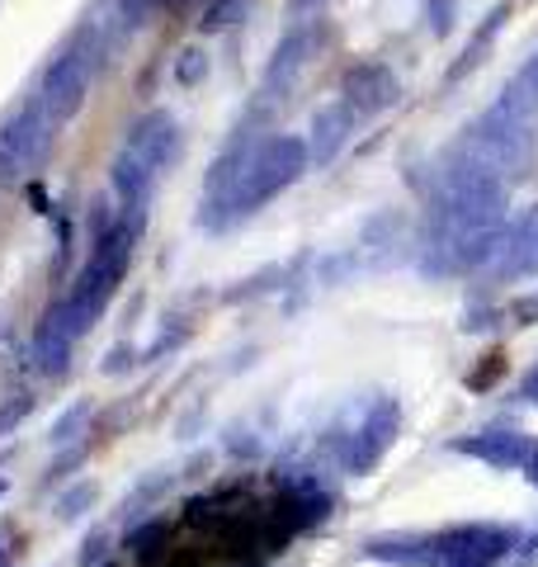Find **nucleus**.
I'll return each mask as SVG.
<instances>
[{
	"label": "nucleus",
	"instance_id": "f257e3e1",
	"mask_svg": "<svg viewBox=\"0 0 538 567\" xmlns=\"http://www.w3.org/2000/svg\"><path fill=\"white\" fill-rule=\"evenodd\" d=\"M133 241H137V227L114 223L110 233L95 241V256H90L81 279L71 284V293L48 312V322H58L66 336H81V331H90V322H100V312L110 308L114 289L123 284V275H128V265H133Z\"/></svg>",
	"mask_w": 538,
	"mask_h": 567
},
{
	"label": "nucleus",
	"instance_id": "f03ea898",
	"mask_svg": "<svg viewBox=\"0 0 538 567\" xmlns=\"http://www.w3.org/2000/svg\"><path fill=\"white\" fill-rule=\"evenodd\" d=\"M308 162H312V152H308V142H302V137H289V133L265 137L256 147V156H250L237 194L227 199V208L231 213H256L260 204H269L275 194L289 189L298 175L308 171Z\"/></svg>",
	"mask_w": 538,
	"mask_h": 567
},
{
	"label": "nucleus",
	"instance_id": "7ed1b4c3",
	"mask_svg": "<svg viewBox=\"0 0 538 567\" xmlns=\"http://www.w3.org/2000/svg\"><path fill=\"white\" fill-rule=\"evenodd\" d=\"M463 152L477 156L482 166H492L500 181H506V175L529 171V162H534V128H529L525 114H515L510 104L500 100L496 110H487V114H482L473 128H468V142H463Z\"/></svg>",
	"mask_w": 538,
	"mask_h": 567
},
{
	"label": "nucleus",
	"instance_id": "20e7f679",
	"mask_svg": "<svg viewBox=\"0 0 538 567\" xmlns=\"http://www.w3.org/2000/svg\"><path fill=\"white\" fill-rule=\"evenodd\" d=\"M90 81H95V58L81 48V43H71L62 48L58 58L48 62L43 71V81H39V100H43V110L66 123V118H76L85 110V100H90Z\"/></svg>",
	"mask_w": 538,
	"mask_h": 567
},
{
	"label": "nucleus",
	"instance_id": "39448f33",
	"mask_svg": "<svg viewBox=\"0 0 538 567\" xmlns=\"http://www.w3.org/2000/svg\"><path fill=\"white\" fill-rule=\"evenodd\" d=\"M52 142H58V118L43 110L39 95H33L24 110H14V118L0 128V152L20 171H39L52 156Z\"/></svg>",
	"mask_w": 538,
	"mask_h": 567
},
{
	"label": "nucleus",
	"instance_id": "423d86ee",
	"mask_svg": "<svg viewBox=\"0 0 538 567\" xmlns=\"http://www.w3.org/2000/svg\"><path fill=\"white\" fill-rule=\"evenodd\" d=\"M321 20H302V24H293L289 33L279 39V48H275V58H269V66H265V95L269 100H279V95H289L293 91V81H298V71L312 62V52L321 48Z\"/></svg>",
	"mask_w": 538,
	"mask_h": 567
},
{
	"label": "nucleus",
	"instance_id": "0eeeda50",
	"mask_svg": "<svg viewBox=\"0 0 538 567\" xmlns=\"http://www.w3.org/2000/svg\"><path fill=\"white\" fill-rule=\"evenodd\" d=\"M340 95H345V104L359 118H373V114H383L397 104L402 85L383 62H354L345 71V81H340Z\"/></svg>",
	"mask_w": 538,
	"mask_h": 567
},
{
	"label": "nucleus",
	"instance_id": "6e6552de",
	"mask_svg": "<svg viewBox=\"0 0 538 567\" xmlns=\"http://www.w3.org/2000/svg\"><path fill=\"white\" fill-rule=\"evenodd\" d=\"M123 147H128L133 156H142L152 171H166L179 156V123L170 114L152 110V114H142L128 128V142H123Z\"/></svg>",
	"mask_w": 538,
	"mask_h": 567
},
{
	"label": "nucleus",
	"instance_id": "1a4fd4ad",
	"mask_svg": "<svg viewBox=\"0 0 538 567\" xmlns=\"http://www.w3.org/2000/svg\"><path fill=\"white\" fill-rule=\"evenodd\" d=\"M354 110L345 100L340 104H327V110H317V118H312V137H308V152H312V162L317 166H327V162H335L340 156V147L350 142V133H354Z\"/></svg>",
	"mask_w": 538,
	"mask_h": 567
},
{
	"label": "nucleus",
	"instance_id": "9d476101",
	"mask_svg": "<svg viewBox=\"0 0 538 567\" xmlns=\"http://www.w3.org/2000/svg\"><path fill=\"white\" fill-rule=\"evenodd\" d=\"M454 450H458V454L487 458V464H496V468H525V458H529V450H534V440L515 435V431H492V435H477V440H458Z\"/></svg>",
	"mask_w": 538,
	"mask_h": 567
},
{
	"label": "nucleus",
	"instance_id": "9b49d317",
	"mask_svg": "<svg viewBox=\"0 0 538 567\" xmlns=\"http://www.w3.org/2000/svg\"><path fill=\"white\" fill-rule=\"evenodd\" d=\"M156 175H161V171H152L147 162H142V156H133L128 147H123V152L114 156L110 181H114V189H118L133 208H142V204H147V194H152V185H156Z\"/></svg>",
	"mask_w": 538,
	"mask_h": 567
},
{
	"label": "nucleus",
	"instance_id": "f8f14e48",
	"mask_svg": "<svg viewBox=\"0 0 538 567\" xmlns=\"http://www.w3.org/2000/svg\"><path fill=\"white\" fill-rule=\"evenodd\" d=\"M71 341H76V336H66L58 322H48V317H43L39 336H33V354H39L43 374H62L66 360H71Z\"/></svg>",
	"mask_w": 538,
	"mask_h": 567
},
{
	"label": "nucleus",
	"instance_id": "ddd939ff",
	"mask_svg": "<svg viewBox=\"0 0 538 567\" xmlns=\"http://www.w3.org/2000/svg\"><path fill=\"white\" fill-rule=\"evenodd\" d=\"M500 100H506L515 114H525V118L538 114V58H529L525 66L515 71V81L506 85V95H500Z\"/></svg>",
	"mask_w": 538,
	"mask_h": 567
},
{
	"label": "nucleus",
	"instance_id": "4468645a",
	"mask_svg": "<svg viewBox=\"0 0 538 567\" xmlns=\"http://www.w3.org/2000/svg\"><path fill=\"white\" fill-rule=\"evenodd\" d=\"M250 0H213L204 10V33H218V29H231L237 20H246Z\"/></svg>",
	"mask_w": 538,
	"mask_h": 567
},
{
	"label": "nucleus",
	"instance_id": "2eb2a0df",
	"mask_svg": "<svg viewBox=\"0 0 538 567\" xmlns=\"http://www.w3.org/2000/svg\"><path fill=\"white\" fill-rule=\"evenodd\" d=\"M204 71H208V52H204V48H185V52L175 58V81H179V85H199Z\"/></svg>",
	"mask_w": 538,
	"mask_h": 567
},
{
	"label": "nucleus",
	"instance_id": "dca6fc26",
	"mask_svg": "<svg viewBox=\"0 0 538 567\" xmlns=\"http://www.w3.org/2000/svg\"><path fill=\"white\" fill-rule=\"evenodd\" d=\"M454 14H458V0H425V20H430V33L444 39L454 29Z\"/></svg>",
	"mask_w": 538,
	"mask_h": 567
},
{
	"label": "nucleus",
	"instance_id": "f3484780",
	"mask_svg": "<svg viewBox=\"0 0 538 567\" xmlns=\"http://www.w3.org/2000/svg\"><path fill=\"white\" fill-rule=\"evenodd\" d=\"M482 62H487V43H468V48H463V58L448 66V85H458V81L468 76L473 66H482Z\"/></svg>",
	"mask_w": 538,
	"mask_h": 567
},
{
	"label": "nucleus",
	"instance_id": "a211bd4d",
	"mask_svg": "<svg viewBox=\"0 0 538 567\" xmlns=\"http://www.w3.org/2000/svg\"><path fill=\"white\" fill-rule=\"evenodd\" d=\"M506 20H510V6H506V0H500V6L487 14V24H482V29L473 33V43H487V48H492V39L500 33V24H506Z\"/></svg>",
	"mask_w": 538,
	"mask_h": 567
},
{
	"label": "nucleus",
	"instance_id": "6ab92c4d",
	"mask_svg": "<svg viewBox=\"0 0 538 567\" xmlns=\"http://www.w3.org/2000/svg\"><path fill=\"white\" fill-rule=\"evenodd\" d=\"M515 270H519V275H538V223L529 227V237H525V251H519Z\"/></svg>",
	"mask_w": 538,
	"mask_h": 567
},
{
	"label": "nucleus",
	"instance_id": "aec40b11",
	"mask_svg": "<svg viewBox=\"0 0 538 567\" xmlns=\"http://www.w3.org/2000/svg\"><path fill=\"white\" fill-rule=\"evenodd\" d=\"M510 317H515L519 327H534V322H538V293H529V298H515Z\"/></svg>",
	"mask_w": 538,
	"mask_h": 567
},
{
	"label": "nucleus",
	"instance_id": "412c9836",
	"mask_svg": "<svg viewBox=\"0 0 538 567\" xmlns=\"http://www.w3.org/2000/svg\"><path fill=\"white\" fill-rule=\"evenodd\" d=\"M29 412V398H20V402H10L6 412H0V431H10V421H20Z\"/></svg>",
	"mask_w": 538,
	"mask_h": 567
},
{
	"label": "nucleus",
	"instance_id": "4be33fe9",
	"mask_svg": "<svg viewBox=\"0 0 538 567\" xmlns=\"http://www.w3.org/2000/svg\"><path fill=\"white\" fill-rule=\"evenodd\" d=\"M525 398H529V402H538V369H534V374L525 379Z\"/></svg>",
	"mask_w": 538,
	"mask_h": 567
},
{
	"label": "nucleus",
	"instance_id": "5701e85b",
	"mask_svg": "<svg viewBox=\"0 0 538 567\" xmlns=\"http://www.w3.org/2000/svg\"><path fill=\"white\" fill-rule=\"evenodd\" d=\"M525 473H529L534 483H538V445H534V450H529V458H525Z\"/></svg>",
	"mask_w": 538,
	"mask_h": 567
},
{
	"label": "nucleus",
	"instance_id": "b1692460",
	"mask_svg": "<svg viewBox=\"0 0 538 567\" xmlns=\"http://www.w3.org/2000/svg\"><path fill=\"white\" fill-rule=\"evenodd\" d=\"M312 6H317V0H289V10H293V14H308Z\"/></svg>",
	"mask_w": 538,
	"mask_h": 567
}]
</instances>
